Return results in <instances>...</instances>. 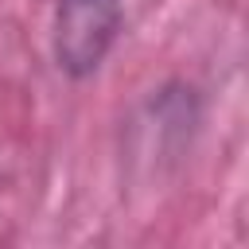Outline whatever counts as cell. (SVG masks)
<instances>
[{
    "label": "cell",
    "instance_id": "cell-1",
    "mask_svg": "<svg viewBox=\"0 0 249 249\" xmlns=\"http://www.w3.org/2000/svg\"><path fill=\"white\" fill-rule=\"evenodd\" d=\"M124 27V0H58L51 51L66 78L82 82L101 70Z\"/></svg>",
    "mask_w": 249,
    "mask_h": 249
}]
</instances>
